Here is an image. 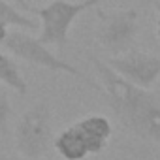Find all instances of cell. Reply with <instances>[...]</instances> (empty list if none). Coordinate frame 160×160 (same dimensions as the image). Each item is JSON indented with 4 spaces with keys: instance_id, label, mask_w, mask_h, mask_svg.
<instances>
[{
    "instance_id": "52a82bcc",
    "label": "cell",
    "mask_w": 160,
    "mask_h": 160,
    "mask_svg": "<svg viewBox=\"0 0 160 160\" xmlns=\"http://www.w3.org/2000/svg\"><path fill=\"white\" fill-rule=\"evenodd\" d=\"M106 62L122 79L141 89H151L160 77V57L151 53L130 49L122 55L109 57Z\"/></svg>"
},
{
    "instance_id": "7c38bea8",
    "label": "cell",
    "mask_w": 160,
    "mask_h": 160,
    "mask_svg": "<svg viewBox=\"0 0 160 160\" xmlns=\"http://www.w3.org/2000/svg\"><path fill=\"white\" fill-rule=\"evenodd\" d=\"M0 160H40V158H27V156H0Z\"/></svg>"
},
{
    "instance_id": "5b68a950",
    "label": "cell",
    "mask_w": 160,
    "mask_h": 160,
    "mask_svg": "<svg viewBox=\"0 0 160 160\" xmlns=\"http://www.w3.org/2000/svg\"><path fill=\"white\" fill-rule=\"evenodd\" d=\"M98 30L96 40L102 45L109 57L122 55L130 49H134L138 32H139V12L134 8L128 10H115V12H104L98 10Z\"/></svg>"
},
{
    "instance_id": "2e32d148",
    "label": "cell",
    "mask_w": 160,
    "mask_h": 160,
    "mask_svg": "<svg viewBox=\"0 0 160 160\" xmlns=\"http://www.w3.org/2000/svg\"><path fill=\"white\" fill-rule=\"evenodd\" d=\"M17 2H19L21 6H27V2H25V0H17Z\"/></svg>"
},
{
    "instance_id": "8fae6325",
    "label": "cell",
    "mask_w": 160,
    "mask_h": 160,
    "mask_svg": "<svg viewBox=\"0 0 160 160\" xmlns=\"http://www.w3.org/2000/svg\"><path fill=\"white\" fill-rule=\"evenodd\" d=\"M8 25H4V23H0V45H4V42H6V38H8Z\"/></svg>"
},
{
    "instance_id": "30bf717a",
    "label": "cell",
    "mask_w": 160,
    "mask_h": 160,
    "mask_svg": "<svg viewBox=\"0 0 160 160\" xmlns=\"http://www.w3.org/2000/svg\"><path fill=\"white\" fill-rule=\"evenodd\" d=\"M10 117H12V102H10V96H8L6 89L0 85V130L2 132L8 130Z\"/></svg>"
},
{
    "instance_id": "9c48e42d",
    "label": "cell",
    "mask_w": 160,
    "mask_h": 160,
    "mask_svg": "<svg viewBox=\"0 0 160 160\" xmlns=\"http://www.w3.org/2000/svg\"><path fill=\"white\" fill-rule=\"evenodd\" d=\"M0 23L21 30H40V25L32 17L21 13L15 6H12L6 0H0Z\"/></svg>"
},
{
    "instance_id": "9a60e30c",
    "label": "cell",
    "mask_w": 160,
    "mask_h": 160,
    "mask_svg": "<svg viewBox=\"0 0 160 160\" xmlns=\"http://www.w3.org/2000/svg\"><path fill=\"white\" fill-rule=\"evenodd\" d=\"M154 94H156V96H158V98H160V87H158V89H156V91H154Z\"/></svg>"
},
{
    "instance_id": "277c9868",
    "label": "cell",
    "mask_w": 160,
    "mask_h": 160,
    "mask_svg": "<svg viewBox=\"0 0 160 160\" xmlns=\"http://www.w3.org/2000/svg\"><path fill=\"white\" fill-rule=\"evenodd\" d=\"M104 0H53L47 6L34 10V13L40 17V42L45 45L64 47L68 43V34L73 25V21L83 12L96 8Z\"/></svg>"
},
{
    "instance_id": "4fadbf2b",
    "label": "cell",
    "mask_w": 160,
    "mask_h": 160,
    "mask_svg": "<svg viewBox=\"0 0 160 160\" xmlns=\"http://www.w3.org/2000/svg\"><path fill=\"white\" fill-rule=\"evenodd\" d=\"M154 10H156L158 15H160V0H154Z\"/></svg>"
},
{
    "instance_id": "8992f818",
    "label": "cell",
    "mask_w": 160,
    "mask_h": 160,
    "mask_svg": "<svg viewBox=\"0 0 160 160\" xmlns=\"http://www.w3.org/2000/svg\"><path fill=\"white\" fill-rule=\"evenodd\" d=\"M4 47L17 58L28 62V64H34V66H42L45 70H51V72H60V73H68V75H73L77 79H81V81H85L87 85L102 91L100 85H96L91 77H87L79 68H75L73 64L58 58L57 55H53L45 43H42L38 38H32L30 34L23 32L21 28L17 30H12L8 32V38L4 42Z\"/></svg>"
},
{
    "instance_id": "ba28073f",
    "label": "cell",
    "mask_w": 160,
    "mask_h": 160,
    "mask_svg": "<svg viewBox=\"0 0 160 160\" xmlns=\"http://www.w3.org/2000/svg\"><path fill=\"white\" fill-rule=\"evenodd\" d=\"M0 83L10 87L15 92H19L21 96H25L28 92V85L17 68V62L2 51H0Z\"/></svg>"
},
{
    "instance_id": "5bb4252c",
    "label": "cell",
    "mask_w": 160,
    "mask_h": 160,
    "mask_svg": "<svg viewBox=\"0 0 160 160\" xmlns=\"http://www.w3.org/2000/svg\"><path fill=\"white\" fill-rule=\"evenodd\" d=\"M156 36H158V40H160V19L156 21Z\"/></svg>"
},
{
    "instance_id": "6da1fadb",
    "label": "cell",
    "mask_w": 160,
    "mask_h": 160,
    "mask_svg": "<svg viewBox=\"0 0 160 160\" xmlns=\"http://www.w3.org/2000/svg\"><path fill=\"white\" fill-rule=\"evenodd\" d=\"M91 60L117 121L132 136L160 145V98L149 89L122 79L96 55H91Z\"/></svg>"
},
{
    "instance_id": "3957f363",
    "label": "cell",
    "mask_w": 160,
    "mask_h": 160,
    "mask_svg": "<svg viewBox=\"0 0 160 160\" xmlns=\"http://www.w3.org/2000/svg\"><path fill=\"white\" fill-rule=\"evenodd\" d=\"M53 145V115L49 102L42 100L30 106L17 121L15 147L21 156L42 158Z\"/></svg>"
},
{
    "instance_id": "7a4b0ae2",
    "label": "cell",
    "mask_w": 160,
    "mask_h": 160,
    "mask_svg": "<svg viewBox=\"0 0 160 160\" xmlns=\"http://www.w3.org/2000/svg\"><path fill=\"white\" fill-rule=\"evenodd\" d=\"M111 134L113 126L108 117L87 115L55 136L53 147L64 160H83L106 151Z\"/></svg>"
}]
</instances>
